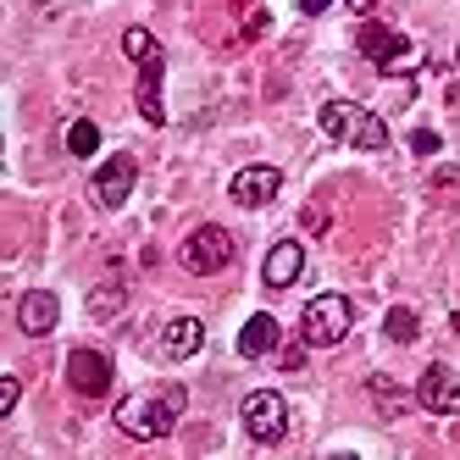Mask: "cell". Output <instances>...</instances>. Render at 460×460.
Masks as SVG:
<instances>
[{"label":"cell","instance_id":"1","mask_svg":"<svg viewBox=\"0 0 460 460\" xmlns=\"http://www.w3.org/2000/svg\"><path fill=\"white\" fill-rule=\"evenodd\" d=\"M183 400L189 394L183 388H150V394H128V400H117V427L128 438H139V444H161L178 427L183 416Z\"/></svg>","mask_w":460,"mask_h":460},{"label":"cell","instance_id":"2","mask_svg":"<svg viewBox=\"0 0 460 460\" xmlns=\"http://www.w3.org/2000/svg\"><path fill=\"white\" fill-rule=\"evenodd\" d=\"M122 56L139 67V117H145L150 128H161V122H167V106H161V73H167V50L155 45L150 28H128V34H122Z\"/></svg>","mask_w":460,"mask_h":460},{"label":"cell","instance_id":"3","mask_svg":"<svg viewBox=\"0 0 460 460\" xmlns=\"http://www.w3.org/2000/svg\"><path fill=\"white\" fill-rule=\"evenodd\" d=\"M322 122V134L327 139H339V145H355V150H388V122L367 106H355V101H327L316 111Z\"/></svg>","mask_w":460,"mask_h":460},{"label":"cell","instance_id":"4","mask_svg":"<svg viewBox=\"0 0 460 460\" xmlns=\"http://www.w3.org/2000/svg\"><path fill=\"white\" fill-rule=\"evenodd\" d=\"M234 255H239V244H234V234H227L222 222H200L178 250V261L194 278H217L222 267H234Z\"/></svg>","mask_w":460,"mask_h":460},{"label":"cell","instance_id":"5","mask_svg":"<svg viewBox=\"0 0 460 460\" xmlns=\"http://www.w3.org/2000/svg\"><path fill=\"white\" fill-rule=\"evenodd\" d=\"M349 327H355V305L344 300V294H316V300L305 305V316H300V333H305L311 349L344 344V339H349Z\"/></svg>","mask_w":460,"mask_h":460},{"label":"cell","instance_id":"6","mask_svg":"<svg viewBox=\"0 0 460 460\" xmlns=\"http://www.w3.org/2000/svg\"><path fill=\"white\" fill-rule=\"evenodd\" d=\"M244 433L255 438V444H283L288 438V400L278 388H255V394H244Z\"/></svg>","mask_w":460,"mask_h":460},{"label":"cell","instance_id":"7","mask_svg":"<svg viewBox=\"0 0 460 460\" xmlns=\"http://www.w3.org/2000/svg\"><path fill=\"white\" fill-rule=\"evenodd\" d=\"M355 50L367 56L377 73H405V67H416V45L405 34H394V28H383V22H360Z\"/></svg>","mask_w":460,"mask_h":460},{"label":"cell","instance_id":"8","mask_svg":"<svg viewBox=\"0 0 460 460\" xmlns=\"http://www.w3.org/2000/svg\"><path fill=\"white\" fill-rule=\"evenodd\" d=\"M411 400L421 405V411H433V416H460V377L444 367V360H433L421 377H416V394Z\"/></svg>","mask_w":460,"mask_h":460},{"label":"cell","instance_id":"9","mask_svg":"<svg viewBox=\"0 0 460 460\" xmlns=\"http://www.w3.org/2000/svg\"><path fill=\"white\" fill-rule=\"evenodd\" d=\"M67 388L84 394V400H101V394L111 388V355L106 349H73L67 355Z\"/></svg>","mask_w":460,"mask_h":460},{"label":"cell","instance_id":"10","mask_svg":"<svg viewBox=\"0 0 460 460\" xmlns=\"http://www.w3.org/2000/svg\"><path fill=\"white\" fill-rule=\"evenodd\" d=\"M278 189H283V172H278V167H267V161H255V167L234 172V183H227V194H234V206H244V211L272 206V200H278Z\"/></svg>","mask_w":460,"mask_h":460},{"label":"cell","instance_id":"11","mask_svg":"<svg viewBox=\"0 0 460 460\" xmlns=\"http://www.w3.org/2000/svg\"><path fill=\"white\" fill-rule=\"evenodd\" d=\"M139 183V161L134 155H111L101 172H94V200H101L106 211H122L128 206V194H134Z\"/></svg>","mask_w":460,"mask_h":460},{"label":"cell","instance_id":"12","mask_svg":"<svg viewBox=\"0 0 460 460\" xmlns=\"http://www.w3.org/2000/svg\"><path fill=\"white\" fill-rule=\"evenodd\" d=\"M56 322H61V305H56L50 288H34V294H22V300H17V327H22L28 339L56 333Z\"/></svg>","mask_w":460,"mask_h":460},{"label":"cell","instance_id":"13","mask_svg":"<svg viewBox=\"0 0 460 460\" xmlns=\"http://www.w3.org/2000/svg\"><path fill=\"white\" fill-rule=\"evenodd\" d=\"M300 272H305V250H300V239H278V244L267 250V267H261L267 288H294V283H300Z\"/></svg>","mask_w":460,"mask_h":460},{"label":"cell","instance_id":"14","mask_svg":"<svg viewBox=\"0 0 460 460\" xmlns=\"http://www.w3.org/2000/svg\"><path fill=\"white\" fill-rule=\"evenodd\" d=\"M278 344H283V327H278L272 311H255V316L239 327V355H244V360H267V355H278Z\"/></svg>","mask_w":460,"mask_h":460},{"label":"cell","instance_id":"15","mask_svg":"<svg viewBox=\"0 0 460 460\" xmlns=\"http://www.w3.org/2000/svg\"><path fill=\"white\" fill-rule=\"evenodd\" d=\"M200 344H206V322L200 316H172L167 327H161V355H167V360L200 355Z\"/></svg>","mask_w":460,"mask_h":460},{"label":"cell","instance_id":"16","mask_svg":"<svg viewBox=\"0 0 460 460\" xmlns=\"http://www.w3.org/2000/svg\"><path fill=\"white\" fill-rule=\"evenodd\" d=\"M128 305V288L122 283H101V288H89V316L94 322H117Z\"/></svg>","mask_w":460,"mask_h":460},{"label":"cell","instance_id":"17","mask_svg":"<svg viewBox=\"0 0 460 460\" xmlns=\"http://www.w3.org/2000/svg\"><path fill=\"white\" fill-rule=\"evenodd\" d=\"M383 333H388L394 344H411V339L421 333V316H416L411 305H394V311L383 316Z\"/></svg>","mask_w":460,"mask_h":460},{"label":"cell","instance_id":"18","mask_svg":"<svg viewBox=\"0 0 460 460\" xmlns=\"http://www.w3.org/2000/svg\"><path fill=\"white\" fill-rule=\"evenodd\" d=\"M67 150L84 161V155H94V150H101V128H94L89 117H78L73 128H67Z\"/></svg>","mask_w":460,"mask_h":460},{"label":"cell","instance_id":"19","mask_svg":"<svg viewBox=\"0 0 460 460\" xmlns=\"http://www.w3.org/2000/svg\"><path fill=\"white\" fill-rule=\"evenodd\" d=\"M367 394H377V411H383V416H394V411H400V405H405V394H400V388H394L388 377H367Z\"/></svg>","mask_w":460,"mask_h":460},{"label":"cell","instance_id":"20","mask_svg":"<svg viewBox=\"0 0 460 460\" xmlns=\"http://www.w3.org/2000/svg\"><path fill=\"white\" fill-rule=\"evenodd\" d=\"M17 394H22L17 377H0V416H12V411H17Z\"/></svg>","mask_w":460,"mask_h":460},{"label":"cell","instance_id":"21","mask_svg":"<svg viewBox=\"0 0 460 460\" xmlns=\"http://www.w3.org/2000/svg\"><path fill=\"white\" fill-rule=\"evenodd\" d=\"M300 222H305V234H327V211H316V206H305Z\"/></svg>","mask_w":460,"mask_h":460},{"label":"cell","instance_id":"22","mask_svg":"<svg viewBox=\"0 0 460 460\" xmlns=\"http://www.w3.org/2000/svg\"><path fill=\"white\" fill-rule=\"evenodd\" d=\"M283 367H288V372H300V367H305V349H300V344H288V349H283Z\"/></svg>","mask_w":460,"mask_h":460},{"label":"cell","instance_id":"23","mask_svg":"<svg viewBox=\"0 0 460 460\" xmlns=\"http://www.w3.org/2000/svg\"><path fill=\"white\" fill-rule=\"evenodd\" d=\"M411 145H416V150H421V155H433V150H438V134H427V128H421V134H416V139H411Z\"/></svg>","mask_w":460,"mask_h":460},{"label":"cell","instance_id":"24","mask_svg":"<svg viewBox=\"0 0 460 460\" xmlns=\"http://www.w3.org/2000/svg\"><path fill=\"white\" fill-rule=\"evenodd\" d=\"M327 6H333V0H300V12H305V17H316V12H327Z\"/></svg>","mask_w":460,"mask_h":460},{"label":"cell","instance_id":"25","mask_svg":"<svg viewBox=\"0 0 460 460\" xmlns=\"http://www.w3.org/2000/svg\"><path fill=\"white\" fill-rule=\"evenodd\" d=\"M383 6V0H349V12H360V17H367V12H377Z\"/></svg>","mask_w":460,"mask_h":460}]
</instances>
